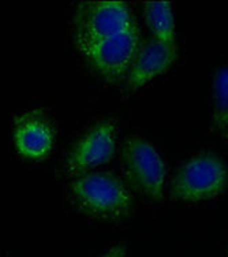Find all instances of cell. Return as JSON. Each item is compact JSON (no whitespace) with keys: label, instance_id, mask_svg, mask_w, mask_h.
I'll use <instances>...</instances> for the list:
<instances>
[{"label":"cell","instance_id":"6da1fadb","mask_svg":"<svg viewBox=\"0 0 228 257\" xmlns=\"http://www.w3.org/2000/svg\"><path fill=\"white\" fill-rule=\"evenodd\" d=\"M70 194L80 211L100 219L123 218L133 204L126 185L108 173L82 174L71 182Z\"/></svg>","mask_w":228,"mask_h":257},{"label":"cell","instance_id":"7a4b0ae2","mask_svg":"<svg viewBox=\"0 0 228 257\" xmlns=\"http://www.w3.org/2000/svg\"><path fill=\"white\" fill-rule=\"evenodd\" d=\"M228 182V171L221 159L201 154L180 166L172 179V194L186 203H199L220 196Z\"/></svg>","mask_w":228,"mask_h":257},{"label":"cell","instance_id":"3957f363","mask_svg":"<svg viewBox=\"0 0 228 257\" xmlns=\"http://www.w3.org/2000/svg\"><path fill=\"white\" fill-rule=\"evenodd\" d=\"M134 25L123 2H84L75 9L73 37L77 50L122 33Z\"/></svg>","mask_w":228,"mask_h":257},{"label":"cell","instance_id":"277c9868","mask_svg":"<svg viewBox=\"0 0 228 257\" xmlns=\"http://www.w3.org/2000/svg\"><path fill=\"white\" fill-rule=\"evenodd\" d=\"M92 69L105 79H118L127 74L139 51L137 25L78 50Z\"/></svg>","mask_w":228,"mask_h":257},{"label":"cell","instance_id":"5b68a950","mask_svg":"<svg viewBox=\"0 0 228 257\" xmlns=\"http://www.w3.org/2000/svg\"><path fill=\"white\" fill-rule=\"evenodd\" d=\"M123 167L133 188L150 200H161L165 181V164L153 145L133 137L124 144Z\"/></svg>","mask_w":228,"mask_h":257},{"label":"cell","instance_id":"8992f818","mask_svg":"<svg viewBox=\"0 0 228 257\" xmlns=\"http://www.w3.org/2000/svg\"><path fill=\"white\" fill-rule=\"evenodd\" d=\"M116 128L112 120H103L81 137L66 159V173L84 174L108 163L115 154Z\"/></svg>","mask_w":228,"mask_h":257},{"label":"cell","instance_id":"52a82bcc","mask_svg":"<svg viewBox=\"0 0 228 257\" xmlns=\"http://www.w3.org/2000/svg\"><path fill=\"white\" fill-rule=\"evenodd\" d=\"M13 143L22 158L43 160L54 148V130L43 115L28 112L15 119Z\"/></svg>","mask_w":228,"mask_h":257},{"label":"cell","instance_id":"ba28073f","mask_svg":"<svg viewBox=\"0 0 228 257\" xmlns=\"http://www.w3.org/2000/svg\"><path fill=\"white\" fill-rule=\"evenodd\" d=\"M176 58V47L150 40L135 56L134 62L126 74V88L129 92L142 88L157 75L163 74Z\"/></svg>","mask_w":228,"mask_h":257},{"label":"cell","instance_id":"9c48e42d","mask_svg":"<svg viewBox=\"0 0 228 257\" xmlns=\"http://www.w3.org/2000/svg\"><path fill=\"white\" fill-rule=\"evenodd\" d=\"M145 20L156 40L175 45V21L172 7L168 2H148L144 7Z\"/></svg>","mask_w":228,"mask_h":257},{"label":"cell","instance_id":"30bf717a","mask_svg":"<svg viewBox=\"0 0 228 257\" xmlns=\"http://www.w3.org/2000/svg\"><path fill=\"white\" fill-rule=\"evenodd\" d=\"M213 122L218 132L228 136V66L220 67L214 74Z\"/></svg>","mask_w":228,"mask_h":257},{"label":"cell","instance_id":"8fae6325","mask_svg":"<svg viewBox=\"0 0 228 257\" xmlns=\"http://www.w3.org/2000/svg\"><path fill=\"white\" fill-rule=\"evenodd\" d=\"M126 256V246H124L123 243H119V245H116L115 247H112L111 250L103 254L101 257H124Z\"/></svg>","mask_w":228,"mask_h":257}]
</instances>
